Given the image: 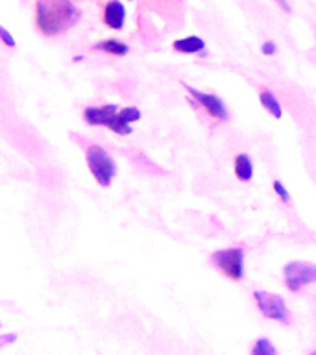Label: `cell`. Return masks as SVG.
I'll return each instance as SVG.
<instances>
[{"mask_svg": "<svg viewBox=\"0 0 316 355\" xmlns=\"http://www.w3.org/2000/svg\"><path fill=\"white\" fill-rule=\"evenodd\" d=\"M80 11L71 0H37V24L46 35H58L74 26Z\"/></svg>", "mask_w": 316, "mask_h": 355, "instance_id": "obj_1", "label": "cell"}, {"mask_svg": "<svg viewBox=\"0 0 316 355\" xmlns=\"http://www.w3.org/2000/svg\"><path fill=\"white\" fill-rule=\"evenodd\" d=\"M87 165L89 171L93 172L94 180L100 183V185H104L107 187L115 176V163L109 157V154L102 150L100 146H89L87 150Z\"/></svg>", "mask_w": 316, "mask_h": 355, "instance_id": "obj_2", "label": "cell"}, {"mask_svg": "<svg viewBox=\"0 0 316 355\" xmlns=\"http://www.w3.org/2000/svg\"><path fill=\"white\" fill-rule=\"evenodd\" d=\"M213 263L218 266L227 277H231L235 282L243 279L244 274V254L240 248L218 250L213 254Z\"/></svg>", "mask_w": 316, "mask_h": 355, "instance_id": "obj_3", "label": "cell"}, {"mask_svg": "<svg viewBox=\"0 0 316 355\" xmlns=\"http://www.w3.org/2000/svg\"><path fill=\"white\" fill-rule=\"evenodd\" d=\"M257 307L266 318L270 320H277L281 324H288V311L285 305V300L281 296L272 293H265V291H255L254 293Z\"/></svg>", "mask_w": 316, "mask_h": 355, "instance_id": "obj_4", "label": "cell"}, {"mask_svg": "<svg viewBox=\"0 0 316 355\" xmlns=\"http://www.w3.org/2000/svg\"><path fill=\"white\" fill-rule=\"evenodd\" d=\"M316 282V265L304 263V261H292L285 266V283L288 291L298 293L304 285Z\"/></svg>", "mask_w": 316, "mask_h": 355, "instance_id": "obj_5", "label": "cell"}, {"mask_svg": "<svg viewBox=\"0 0 316 355\" xmlns=\"http://www.w3.org/2000/svg\"><path fill=\"white\" fill-rule=\"evenodd\" d=\"M187 91H188V94L193 96V98H196V102H198L202 107H205V110H207V113H211V115L216 116V119L226 121L227 111L218 96H215V94L200 93V91H196V89H193V87H187Z\"/></svg>", "mask_w": 316, "mask_h": 355, "instance_id": "obj_6", "label": "cell"}, {"mask_svg": "<svg viewBox=\"0 0 316 355\" xmlns=\"http://www.w3.org/2000/svg\"><path fill=\"white\" fill-rule=\"evenodd\" d=\"M116 113H119L116 105L107 104L102 105V107H87L85 113H83V116H85V121H87L89 124H93V126H109Z\"/></svg>", "mask_w": 316, "mask_h": 355, "instance_id": "obj_7", "label": "cell"}, {"mask_svg": "<svg viewBox=\"0 0 316 355\" xmlns=\"http://www.w3.org/2000/svg\"><path fill=\"white\" fill-rule=\"evenodd\" d=\"M104 21L105 24L113 30H122L124 26V21H126V10H124V4L119 2V0H111L105 6L104 11Z\"/></svg>", "mask_w": 316, "mask_h": 355, "instance_id": "obj_8", "label": "cell"}, {"mask_svg": "<svg viewBox=\"0 0 316 355\" xmlns=\"http://www.w3.org/2000/svg\"><path fill=\"white\" fill-rule=\"evenodd\" d=\"M205 49L204 39L196 37V35H191V37L177 39L174 41V50L177 52H185V54H196V52H202Z\"/></svg>", "mask_w": 316, "mask_h": 355, "instance_id": "obj_9", "label": "cell"}, {"mask_svg": "<svg viewBox=\"0 0 316 355\" xmlns=\"http://www.w3.org/2000/svg\"><path fill=\"white\" fill-rule=\"evenodd\" d=\"M235 174L243 182H249L252 176H254V165H252V159L246 154H240L235 157Z\"/></svg>", "mask_w": 316, "mask_h": 355, "instance_id": "obj_10", "label": "cell"}, {"mask_svg": "<svg viewBox=\"0 0 316 355\" xmlns=\"http://www.w3.org/2000/svg\"><path fill=\"white\" fill-rule=\"evenodd\" d=\"M261 104L265 105L266 110L270 111L272 115L276 116V119H281L283 115L281 104L277 102V98L270 93V91H263V93H261Z\"/></svg>", "mask_w": 316, "mask_h": 355, "instance_id": "obj_11", "label": "cell"}, {"mask_svg": "<svg viewBox=\"0 0 316 355\" xmlns=\"http://www.w3.org/2000/svg\"><path fill=\"white\" fill-rule=\"evenodd\" d=\"M96 50H104V52H109V54L115 55H126L128 54V46L121 41H115V39H109V41H102L94 46Z\"/></svg>", "mask_w": 316, "mask_h": 355, "instance_id": "obj_12", "label": "cell"}, {"mask_svg": "<svg viewBox=\"0 0 316 355\" xmlns=\"http://www.w3.org/2000/svg\"><path fill=\"white\" fill-rule=\"evenodd\" d=\"M252 354L254 355H274L276 354V348L272 346L268 338H259L255 346L252 348Z\"/></svg>", "mask_w": 316, "mask_h": 355, "instance_id": "obj_13", "label": "cell"}, {"mask_svg": "<svg viewBox=\"0 0 316 355\" xmlns=\"http://www.w3.org/2000/svg\"><path fill=\"white\" fill-rule=\"evenodd\" d=\"M116 116L121 119L122 122H126V124H132V122H137L141 119V111L137 107H124L116 113Z\"/></svg>", "mask_w": 316, "mask_h": 355, "instance_id": "obj_14", "label": "cell"}, {"mask_svg": "<svg viewBox=\"0 0 316 355\" xmlns=\"http://www.w3.org/2000/svg\"><path fill=\"white\" fill-rule=\"evenodd\" d=\"M274 189H276V193H277V196H279V198L283 200V202H288V193H287V189H285V185H283L281 182H279V180H276V182H274Z\"/></svg>", "mask_w": 316, "mask_h": 355, "instance_id": "obj_15", "label": "cell"}, {"mask_svg": "<svg viewBox=\"0 0 316 355\" xmlns=\"http://www.w3.org/2000/svg\"><path fill=\"white\" fill-rule=\"evenodd\" d=\"M0 37H2L4 44H8V46H15V39L11 37L6 28H0Z\"/></svg>", "mask_w": 316, "mask_h": 355, "instance_id": "obj_16", "label": "cell"}, {"mask_svg": "<svg viewBox=\"0 0 316 355\" xmlns=\"http://www.w3.org/2000/svg\"><path fill=\"white\" fill-rule=\"evenodd\" d=\"M263 54H266V55H272L274 54V52H276V44L272 43V41H268V43H265L263 44Z\"/></svg>", "mask_w": 316, "mask_h": 355, "instance_id": "obj_17", "label": "cell"}, {"mask_svg": "<svg viewBox=\"0 0 316 355\" xmlns=\"http://www.w3.org/2000/svg\"><path fill=\"white\" fill-rule=\"evenodd\" d=\"M276 2H277V4H279V6H281L283 10L287 11V13H290V6L287 4V0H276Z\"/></svg>", "mask_w": 316, "mask_h": 355, "instance_id": "obj_18", "label": "cell"}, {"mask_svg": "<svg viewBox=\"0 0 316 355\" xmlns=\"http://www.w3.org/2000/svg\"><path fill=\"white\" fill-rule=\"evenodd\" d=\"M315 355H316V352H315Z\"/></svg>", "mask_w": 316, "mask_h": 355, "instance_id": "obj_19", "label": "cell"}]
</instances>
